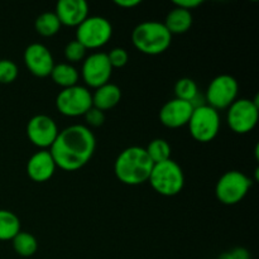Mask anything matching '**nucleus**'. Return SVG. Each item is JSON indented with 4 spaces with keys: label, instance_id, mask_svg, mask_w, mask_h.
<instances>
[{
    "label": "nucleus",
    "instance_id": "nucleus-24",
    "mask_svg": "<svg viewBox=\"0 0 259 259\" xmlns=\"http://www.w3.org/2000/svg\"><path fill=\"white\" fill-rule=\"evenodd\" d=\"M175 95H176V99L189 101V103L192 104V101L199 96L197 83L190 77L180 78L175 83Z\"/></svg>",
    "mask_w": 259,
    "mask_h": 259
},
{
    "label": "nucleus",
    "instance_id": "nucleus-22",
    "mask_svg": "<svg viewBox=\"0 0 259 259\" xmlns=\"http://www.w3.org/2000/svg\"><path fill=\"white\" fill-rule=\"evenodd\" d=\"M12 244L15 253L20 257H32L38 249V242L34 235L22 230L13 238Z\"/></svg>",
    "mask_w": 259,
    "mask_h": 259
},
{
    "label": "nucleus",
    "instance_id": "nucleus-31",
    "mask_svg": "<svg viewBox=\"0 0 259 259\" xmlns=\"http://www.w3.org/2000/svg\"><path fill=\"white\" fill-rule=\"evenodd\" d=\"M114 4L120 8H128V9H131V8H134L141 4V0H115Z\"/></svg>",
    "mask_w": 259,
    "mask_h": 259
},
{
    "label": "nucleus",
    "instance_id": "nucleus-14",
    "mask_svg": "<svg viewBox=\"0 0 259 259\" xmlns=\"http://www.w3.org/2000/svg\"><path fill=\"white\" fill-rule=\"evenodd\" d=\"M192 111L194 105L191 103L175 98L162 106L159 110V120L167 128H181L187 125Z\"/></svg>",
    "mask_w": 259,
    "mask_h": 259
},
{
    "label": "nucleus",
    "instance_id": "nucleus-7",
    "mask_svg": "<svg viewBox=\"0 0 259 259\" xmlns=\"http://www.w3.org/2000/svg\"><path fill=\"white\" fill-rule=\"evenodd\" d=\"M252 180L240 171H228L222 175L215 186V195L224 205H237L247 196Z\"/></svg>",
    "mask_w": 259,
    "mask_h": 259
},
{
    "label": "nucleus",
    "instance_id": "nucleus-20",
    "mask_svg": "<svg viewBox=\"0 0 259 259\" xmlns=\"http://www.w3.org/2000/svg\"><path fill=\"white\" fill-rule=\"evenodd\" d=\"M19 232V218L13 211L0 209V240H13Z\"/></svg>",
    "mask_w": 259,
    "mask_h": 259
},
{
    "label": "nucleus",
    "instance_id": "nucleus-6",
    "mask_svg": "<svg viewBox=\"0 0 259 259\" xmlns=\"http://www.w3.org/2000/svg\"><path fill=\"white\" fill-rule=\"evenodd\" d=\"M113 25L110 20L101 15H89L76 30V39L85 46L86 50H96L110 40Z\"/></svg>",
    "mask_w": 259,
    "mask_h": 259
},
{
    "label": "nucleus",
    "instance_id": "nucleus-30",
    "mask_svg": "<svg viewBox=\"0 0 259 259\" xmlns=\"http://www.w3.org/2000/svg\"><path fill=\"white\" fill-rule=\"evenodd\" d=\"M230 255L232 259H250V254L245 248H234L233 250H230Z\"/></svg>",
    "mask_w": 259,
    "mask_h": 259
},
{
    "label": "nucleus",
    "instance_id": "nucleus-12",
    "mask_svg": "<svg viewBox=\"0 0 259 259\" xmlns=\"http://www.w3.org/2000/svg\"><path fill=\"white\" fill-rule=\"evenodd\" d=\"M58 126L56 121L46 114L32 116L27 124V137L32 144L40 149L51 148L58 136Z\"/></svg>",
    "mask_w": 259,
    "mask_h": 259
},
{
    "label": "nucleus",
    "instance_id": "nucleus-23",
    "mask_svg": "<svg viewBox=\"0 0 259 259\" xmlns=\"http://www.w3.org/2000/svg\"><path fill=\"white\" fill-rule=\"evenodd\" d=\"M146 151L153 163H159L171 158V146L163 138H156L149 142Z\"/></svg>",
    "mask_w": 259,
    "mask_h": 259
},
{
    "label": "nucleus",
    "instance_id": "nucleus-27",
    "mask_svg": "<svg viewBox=\"0 0 259 259\" xmlns=\"http://www.w3.org/2000/svg\"><path fill=\"white\" fill-rule=\"evenodd\" d=\"M109 58V62H110L111 67L113 68H121L128 63L129 61V55L126 52V50L121 47H115L110 51L109 53H106Z\"/></svg>",
    "mask_w": 259,
    "mask_h": 259
},
{
    "label": "nucleus",
    "instance_id": "nucleus-5",
    "mask_svg": "<svg viewBox=\"0 0 259 259\" xmlns=\"http://www.w3.org/2000/svg\"><path fill=\"white\" fill-rule=\"evenodd\" d=\"M189 131L192 138L201 143H209L218 136L220 129L219 111L207 104L195 106L189 123Z\"/></svg>",
    "mask_w": 259,
    "mask_h": 259
},
{
    "label": "nucleus",
    "instance_id": "nucleus-26",
    "mask_svg": "<svg viewBox=\"0 0 259 259\" xmlns=\"http://www.w3.org/2000/svg\"><path fill=\"white\" fill-rule=\"evenodd\" d=\"M18 66L12 60H0V83H12L18 77Z\"/></svg>",
    "mask_w": 259,
    "mask_h": 259
},
{
    "label": "nucleus",
    "instance_id": "nucleus-2",
    "mask_svg": "<svg viewBox=\"0 0 259 259\" xmlns=\"http://www.w3.org/2000/svg\"><path fill=\"white\" fill-rule=\"evenodd\" d=\"M153 164L146 148L132 146L123 149L116 157L114 172L119 181L124 185L137 186L148 181Z\"/></svg>",
    "mask_w": 259,
    "mask_h": 259
},
{
    "label": "nucleus",
    "instance_id": "nucleus-28",
    "mask_svg": "<svg viewBox=\"0 0 259 259\" xmlns=\"http://www.w3.org/2000/svg\"><path fill=\"white\" fill-rule=\"evenodd\" d=\"M83 116H85V120L88 123V125L90 126H101L104 124V121H105V113L99 110V109L94 108V106H91Z\"/></svg>",
    "mask_w": 259,
    "mask_h": 259
},
{
    "label": "nucleus",
    "instance_id": "nucleus-25",
    "mask_svg": "<svg viewBox=\"0 0 259 259\" xmlns=\"http://www.w3.org/2000/svg\"><path fill=\"white\" fill-rule=\"evenodd\" d=\"M63 53H65V57L68 62L75 63L85 60L88 50H86L85 46L81 45L77 39H73L66 45Z\"/></svg>",
    "mask_w": 259,
    "mask_h": 259
},
{
    "label": "nucleus",
    "instance_id": "nucleus-3",
    "mask_svg": "<svg viewBox=\"0 0 259 259\" xmlns=\"http://www.w3.org/2000/svg\"><path fill=\"white\" fill-rule=\"evenodd\" d=\"M132 42L134 47L144 55L156 56L168 50L172 42V34L162 22L146 20L134 27Z\"/></svg>",
    "mask_w": 259,
    "mask_h": 259
},
{
    "label": "nucleus",
    "instance_id": "nucleus-17",
    "mask_svg": "<svg viewBox=\"0 0 259 259\" xmlns=\"http://www.w3.org/2000/svg\"><path fill=\"white\" fill-rule=\"evenodd\" d=\"M91 98H93L94 108L105 113L106 110H110L118 105L121 99V90L115 83L108 82L95 89V93L91 94Z\"/></svg>",
    "mask_w": 259,
    "mask_h": 259
},
{
    "label": "nucleus",
    "instance_id": "nucleus-19",
    "mask_svg": "<svg viewBox=\"0 0 259 259\" xmlns=\"http://www.w3.org/2000/svg\"><path fill=\"white\" fill-rule=\"evenodd\" d=\"M50 76L52 77L53 82H55L56 85L61 86L62 89H66L77 85L80 73H78L77 68H76L75 66H72L71 63L67 62H62L55 65V67H53Z\"/></svg>",
    "mask_w": 259,
    "mask_h": 259
},
{
    "label": "nucleus",
    "instance_id": "nucleus-15",
    "mask_svg": "<svg viewBox=\"0 0 259 259\" xmlns=\"http://www.w3.org/2000/svg\"><path fill=\"white\" fill-rule=\"evenodd\" d=\"M55 13L61 25L77 27L89 17V4L85 0H60Z\"/></svg>",
    "mask_w": 259,
    "mask_h": 259
},
{
    "label": "nucleus",
    "instance_id": "nucleus-8",
    "mask_svg": "<svg viewBox=\"0 0 259 259\" xmlns=\"http://www.w3.org/2000/svg\"><path fill=\"white\" fill-rule=\"evenodd\" d=\"M259 119L258 96L252 99H237L228 108L227 120L230 129L237 134H247L255 128Z\"/></svg>",
    "mask_w": 259,
    "mask_h": 259
},
{
    "label": "nucleus",
    "instance_id": "nucleus-10",
    "mask_svg": "<svg viewBox=\"0 0 259 259\" xmlns=\"http://www.w3.org/2000/svg\"><path fill=\"white\" fill-rule=\"evenodd\" d=\"M239 83L237 78L228 73L217 76L210 81L206 91L207 105L219 111L227 109L238 99Z\"/></svg>",
    "mask_w": 259,
    "mask_h": 259
},
{
    "label": "nucleus",
    "instance_id": "nucleus-9",
    "mask_svg": "<svg viewBox=\"0 0 259 259\" xmlns=\"http://www.w3.org/2000/svg\"><path fill=\"white\" fill-rule=\"evenodd\" d=\"M56 106L62 115L81 116L93 106V98L88 88L82 85H75L62 89L56 98Z\"/></svg>",
    "mask_w": 259,
    "mask_h": 259
},
{
    "label": "nucleus",
    "instance_id": "nucleus-16",
    "mask_svg": "<svg viewBox=\"0 0 259 259\" xmlns=\"http://www.w3.org/2000/svg\"><path fill=\"white\" fill-rule=\"evenodd\" d=\"M56 163L47 149L35 152L27 162V174L34 182H46L55 175Z\"/></svg>",
    "mask_w": 259,
    "mask_h": 259
},
{
    "label": "nucleus",
    "instance_id": "nucleus-29",
    "mask_svg": "<svg viewBox=\"0 0 259 259\" xmlns=\"http://www.w3.org/2000/svg\"><path fill=\"white\" fill-rule=\"evenodd\" d=\"M175 7L182 8V9H186L191 12L195 8L200 7L202 4V0H175L174 2Z\"/></svg>",
    "mask_w": 259,
    "mask_h": 259
},
{
    "label": "nucleus",
    "instance_id": "nucleus-13",
    "mask_svg": "<svg viewBox=\"0 0 259 259\" xmlns=\"http://www.w3.org/2000/svg\"><path fill=\"white\" fill-rule=\"evenodd\" d=\"M23 60L29 72L37 77L50 76L56 65L50 48L42 43H30L24 50Z\"/></svg>",
    "mask_w": 259,
    "mask_h": 259
},
{
    "label": "nucleus",
    "instance_id": "nucleus-11",
    "mask_svg": "<svg viewBox=\"0 0 259 259\" xmlns=\"http://www.w3.org/2000/svg\"><path fill=\"white\" fill-rule=\"evenodd\" d=\"M113 67L105 52H94L86 56L81 67V76L88 86L98 89L109 82Z\"/></svg>",
    "mask_w": 259,
    "mask_h": 259
},
{
    "label": "nucleus",
    "instance_id": "nucleus-21",
    "mask_svg": "<svg viewBox=\"0 0 259 259\" xmlns=\"http://www.w3.org/2000/svg\"><path fill=\"white\" fill-rule=\"evenodd\" d=\"M34 28L38 34L43 37H52L60 32L61 22L55 12H45L37 17Z\"/></svg>",
    "mask_w": 259,
    "mask_h": 259
},
{
    "label": "nucleus",
    "instance_id": "nucleus-4",
    "mask_svg": "<svg viewBox=\"0 0 259 259\" xmlns=\"http://www.w3.org/2000/svg\"><path fill=\"white\" fill-rule=\"evenodd\" d=\"M148 182L157 194L167 197L176 196L184 189L185 175L181 166L169 158L153 164Z\"/></svg>",
    "mask_w": 259,
    "mask_h": 259
},
{
    "label": "nucleus",
    "instance_id": "nucleus-1",
    "mask_svg": "<svg viewBox=\"0 0 259 259\" xmlns=\"http://www.w3.org/2000/svg\"><path fill=\"white\" fill-rule=\"evenodd\" d=\"M96 148L95 134L83 124H73L58 132L51 148L56 166L65 171H76L89 163Z\"/></svg>",
    "mask_w": 259,
    "mask_h": 259
},
{
    "label": "nucleus",
    "instance_id": "nucleus-18",
    "mask_svg": "<svg viewBox=\"0 0 259 259\" xmlns=\"http://www.w3.org/2000/svg\"><path fill=\"white\" fill-rule=\"evenodd\" d=\"M192 22L194 20H192V14L190 10L175 7L166 15V19H164L163 24L166 25L168 32L174 35L186 33L191 28Z\"/></svg>",
    "mask_w": 259,
    "mask_h": 259
}]
</instances>
